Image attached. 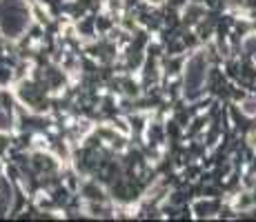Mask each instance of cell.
Instances as JSON below:
<instances>
[{
    "label": "cell",
    "mask_w": 256,
    "mask_h": 222,
    "mask_svg": "<svg viewBox=\"0 0 256 222\" xmlns=\"http://www.w3.org/2000/svg\"><path fill=\"white\" fill-rule=\"evenodd\" d=\"M208 82V56L205 51H194L183 69V93L187 100H196Z\"/></svg>",
    "instance_id": "6da1fadb"
},
{
    "label": "cell",
    "mask_w": 256,
    "mask_h": 222,
    "mask_svg": "<svg viewBox=\"0 0 256 222\" xmlns=\"http://www.w3.org/2000/svg\"><path fill=\"white\" fill-rule=\"evenodd\" d=\"M14 129V118L4 107H0V133H9Z\"/></svg>",
    "instance_id": "7a4b0ae2"
},
{
    "label": "cell",
    "mask_w": 256,
    "mask_h": 222,
    "mask_svg": "<svg viewBox=\"0 0 256 222\" xmlns=\"http://www.w3.org/2000/svg\"><path fill=\"white\" fill-rule=\"evenodd\" d=\"M240 111H243V113H245V116L254 118V116H256V98H254V96L245 98V100H243V102H240Z\"/></svg>",
    "instance_id": "3957f363"
},
{
    "label": "cell",
    "mask_w": 256,
    "mask_h": 222,
    "mask_svg": "<svg viewBox=\"0 0 256 222\" xmlns=\"http://www.w3.org/2000/svg\"><path fill=\"white\" fill-rule=\"evenodd\" d=\"M243 49H245L248 53H252V56H256V33H250V36H245Z\"/></svg>",
    "instance_id": "277c9868"
},
{
    "label": "cell",
    "mask_w": 256,
    "mask_h": 222,
    "mask_svg": "<svg viewBox=\"0 0 256 222\" xmlns=\"http://www.w3.org/2000/svg\"><path fill=\"white\" fill-rule=\"evenodd\" d=\"M147 2H150V4H152V7H158V4H163V2H165V0H147Z\"/></svg>",
    "instance_id": "5b68a950"
},
{
    "label": "cell",
    "mask_w": 256,
    "mask_h": 222,
    "mask_svg": "<svg viewBox=\"0 0 256 222\" xmlns=\"http://www.w3.org/2000/svg\"><path fill=\"white\" fill-rule=\"evenodd\" d=\"M0 96H2V91H0Z\"/></svg>",
    "instance_id": "8992f818"
}]
</instances>
